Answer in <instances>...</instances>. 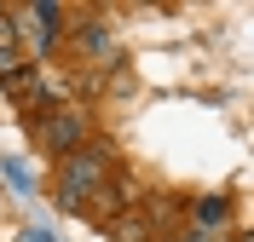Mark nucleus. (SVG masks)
Returning a JSON list of instances; mask_svg holds the SVG:
<instances>
[{"mask_svg": "<svg viewBox=\"0 0 254 242\" xmlns=\"http://www.w3.org/2000/svg\"><path fill=\"white\" fill-rule=\"evenodd\" d=\"M110 179V145H87V150H69L58 161V179H52V196H58L64 213H75L87 196Z\"/></svg>", "mask_w": 254, "mask_h": 242, "instance_id": "obj_1", "label": "nucleus"}, {"mask_svg": "<svg viewBox=\"0 0 254 242\" xmlns=\"http://www.w3.org/2000/svg\"><path fill=\"white\" fill-rule=\"evenodd\" d=\"M12 12V29H17V47L29 41L35 47V58L41 52H52V41H58V17H64V6H52V0H35V6H6Z\"/></svg>", "mask_w": 254, "mask_h": 242, "instance_id": "obj_2", "label": "nucleus"}, {"mask_svg": "<svg viewBox=\"0 0 254 242\" xmlns=\"http://www.w3.org/2000/svg\"><path fill=\"white\" fill-rule=\"evenodd\" d=\"M87 133H93V121H87L81 110H41V121H35V139H41V150H52V156L81 150Z\"/></svg>", "mask_w": 254, "mask_h": 242, "instance_id": "obj_3", "label": "nucleus"}, {"mask_svg": "<svg viewBox=\"0 0 254 242\" xmlns=\"http://www.w3.org/2000/svg\"><path fill=\"white\" fill-rule=\"evenodd\" d=\"M0 93L12 98L17 110H29V115H41L47 110V75H41V69H0Z\"/></svg>", "mask_w": 254, "mask_h": 242, "instance_id": "obj_4", "label": "nucleus"}, {"mask_svg": "<svg viewBox=\"0 0 254 242\" xmlns=\"http://www.w3.org/2000/svg\"><path fill=\"white\" fill-rule=\"evenodd\" d=\"M104 231H110V242H150L156 237V225H150L144 213H133V208H122L116 219H104Z\"/></svg>", "mask_w": 254, "mask_h": 242, "instance_id": "obj_5", "label": "nucleus"}, {"mask_svg": "<svg viewBox=\"0 0 254 242\" xmlns=\"http://www.w3.org/2000/svg\"><path fill=\"white\" fill-rule=\"evenodd\" d=\"M12 52H17V29H12V12L0 6V69H12Z\"/></svg>", "mask_w": 254, "mask_h": 242, "instance_id": "obj_6", "label": "nucleus"}, {"mask_svg": "<svg viewBox=\"0 0 254 242\" xmlns=\"http://www.w3.org/2000/svg\"><path fill=\"white\" fill-rule=\"evenodd\" d=\"M196 219L202 225H225V196H202L196 202Z\"/></svg>", "mask_w": 254, "mask_h": 242, "instance_id": "obj_7", "label": "nucleus"}, {"mask_svg": "<svg viewBox=\"0 0 254 242\" xmlns=\"http://www.w3.org/2000/svg\"><path fill=\"white\" fill-rule=\"evenodd\" d=\"M0 173H6V185H12V191H29V173H23L17 161H0Z\"/></svg>", "mask_w": 254, "mask_h": 242, "instance_id": "obj_8", "label": "nucleus"}, {"mask_svg": "<svg viewBox=\"0 0 254 242\" xmlns=\"http://www.w3.org/2000/svg\"><path fill=\"white\" fill-rule=\"evenodd\" d=\"M81 47H87V52H104V47H110V35L93 23V29H81Z\"/></svg>", "mask_w": 254, "mask_h": 242, "instance_id": "obj_9", "label": "nucleus"}]
</instances>
